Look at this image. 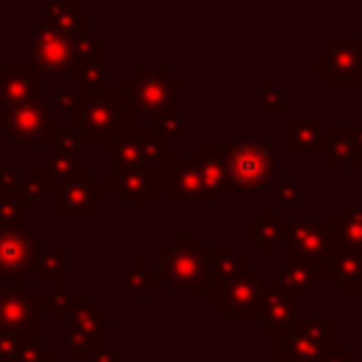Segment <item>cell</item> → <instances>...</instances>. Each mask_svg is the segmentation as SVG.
Returning <instances> with one entry per match:
<instances>
[{
	"label": "cell",
	"mask_w": 362,
	"mask_h": 362,
	"mask_svg": "<svg viewBox=\"0 0 362 362\" xmlns=\"http://www.w3.org/2000/svg\"><path fill=\"white\" fill-rule=\"evenodd\" d=\"M28 206L8 189H0V229L3 226H28Z\"/></svg>",
	"instance_id": "836d02e7"
},
{
	"label": "cell",
	"mask_w": 362,
	"mask_h": 362,
	"mask_svg": "<svg viewBox=\"0 0 362 362\" xmlns=\"http://www.w3.org/2000/svg\"><path fill=\"white\" fill-rule=\"evenodd\" d=\"M51 144H54V153H59V156H68V158H79V153H82V136L76 133V130H71V127H54V136H51Z\"/></svg>",
	"instance_id": "74e56055"
},
{
	"label": "cell",
	"mask_w": 362,
	"mask_h": 362,
	"mask_svg": "<svg viewBox=\"0 0 362 362\" xmlns=\"http://www.w3.org/2000/svg\"><path fill=\"white\" fill-rule=\"evenodd\" d=\"M40 280L45 286H54V297H65L68 294V249L65 243H45L37 252V266Z\"/></svg>",
	"instance_id": "484cf974"
},
{
	"label": "cell",
	"mask_w": 362,
	"mask_h": 362,
	"mask_svg": "<svg viewBox=\"0 0 362 362\" xmlns=\"http://www.w3.org/2000/svg\"><path fill=\"white\" fill-rule=\"evenodd\" d=\"M42 102V74L28 62H0V110Z\"/></svg>",
	"instance_id": "2e32d148"
},
{
	"label": "cell",
	"mask_w": 362,
	"mask_h": 362,
	"mask_svg": "<svg viewBox=\"0 0 362 362\" xmlns=\"http://www.w3.org/2000/svg\"><path fill=\"white\" fill-rule=\"evenodd\" d=\"M144 127L164 136L167 141H173V139L184 136V107H170V110H161L156 116H147Z\"/></svg>",
	"instance_id": "d6a6232c"
},
{
	"label": "cell",
	"mask_w": 362,
	"mask_h": 362,
	"mask_svg": "<svg viewBox=\"0 0 362 362\" xmlns=\"http://www.w3.org/2000/svg\"><path fill=\"white\" fill-rule=\"evenodd\" d=\"M158 263H161V283L170 286V294L181 297L187 291L209 297L215 291V277H212V263L198 243L195 229H173L164 243L156 246Z\"/></svg>",
	"instance_id": "6da1fadb"
},
{
	"label": "cell",
	"mask_w": 362,
	"mask_h": 362,
	"mask_svg": "<svg viewBox=\"0 0 362 362\" xmlns=\"http://www.w3.org/2000/svg\"><path fill=\"white\" fill-rule=\"evenodd\" d=\"M286 257L288 263H317L331 246H337L334 218H294L286 229Z\"/></svg>",
	"instance_id": "ba28073f"
},
{
	"label": "cell",
	"mask_w": 362,
	"mask_h": 362,
	"mask_svg": "<svg viewBox=\"0 0 362 362\" xmlns=\"http://www.w3.org/2000/svg\"><path fill=\"white\" fill-rule=\"evenodd\" d=\"M40 167H42L45 173H51L57 181H62V178H68L71 173H76L82 164H79V158H68V156H59V153H48V156H42Z\"/></svg>",
	"instance_id": "f35d334b"
},
{
	"label": "cell",
	"mask_w": 362,
	"mask_h": 362,
	"mask_svg": "<svg viewBox=\"0 0 362 362\" xmlns=\"http://www.w3.org/2000/svg\"><path fill=\"white\" fill-rule=\"evenodd\" d=\"M311 74L320 76L328 90H359L362 88V40L328 37L311 54Z\"/></svg>",
	"instance_id": "277c9868"
},
{
	"label": "cell",
	"mask_w": 362,
	"mask_h": 362,
	"mask_svg": "<svg viewBox=\"0 0 362 362\" xmlns=\"http://www.w3.org/2000/svg\"><path fill=\"white\" fill-rule=\"evenodd\" d=\"M286 153L288 156H311L320 153V141H322V130H325V116L322 113H288L286 116Z\"/></svg>",
	"instance_id": "7402d4cb"
},
{
	"label": "cell",
	"mask_w": 362,
	"mask_h": 362,
	"mask_svg": "<svg viewBox=\"0 0 362 362\" xmlns=\"http://www.w3.org/2000/svg\"><path fill=\"white\" fill-rule=\"evenodd\" d=\"M0 124H3V110H0Z\"/></svg>",
	"instance_id": "c3c4849f"
},
{
	"label": "cell",
	"mask_w": 362,
	"mask_h": 362,
	"mask_svg": "<svg viewBox=\"0 0 362 362\" xmlns=\"http://www.w3.org/2000/svg\"><path fill=\"white\" fill-rule=\"evenodd\" d=\"M300 178H294V175H288V178H283V181H277L274 184V198H277V204H283V206H297L300 204Z\"/></svg>",
	"instance_id": "ab89813d"
},
{
	"label": "cell",
	"mask_w": 362,
	"mask_h": 362,
	"mask_svg": "<svg viewBox=\"0 0 362 362\" xmlns=\"http://www.w3.org/2000/svg\"><path fill=\"white\" fill-rule=\"evenodd\" d=\"M3 170H6V161H3V156H0V175H3Z\"/></svg>",
	"instance_id": "bcb514c9"
},
{
	"label": "cell",
	"mask_w": 362,
	"mask_h": 362,
	"mask_svg": "<svg viewBox=\"0 0 362 362\" xmlns=\"http://www.w3.org/2000/svg\"><path fill=\"white\" fill-rule=\"evenodd\" d=\"M54 218L68 221V218H90L96 206L107 201L105 184L96 178L93 167H79L68 178H62L54 189Z\"/></svg>",
	"instance_id": "52a82bcc"
},
{
	"label": "cell",
	"mask_w": 362,
	"mask_h": 362,
	"mask_svg": "<svg viewBox=\"0 0 362 362\" xmlns=\"http://www.w3.org/2000/svg\"><path fill=\"white\" fill-rule=\"evenodd\" d=\"M195 161H198V175L204 187V206H221L223 195L232 192L226 181V167H223V141H209L201 139L195 144Z\"/></svg>",
	"instance_id": "ffe728a7"
},
{
	"label": "cell",
	"mask_w": 362,
	"mask_h": 362,
	"mask_svg": "<svg viewBox=\"0 0 362 362\" xmlns=\"http://www.w3.org/2000/svg\"><path fill=\"white\" fill-rule=\"evenodd\" d=\"M90 305H96L90 294H85V297H71V294H65V297H40V308H51L54 311V320L57 322H65V325L76 314H82L85 308H90Z\"/></svg>",
	"instance_id": "1f68e13d"
},
{
	"label": "cell",
	"mask_w": 362,
	"mask_h": 362,
	"mask_svg": "<svg viewBox=\"0 0 362 362\" xmlns=\"http://www.w3.org/2000/svg\"><path fill=\"white\" fill-rule=\"evenodd\" d=\"M320 156H322V164L328 170L331 167H339V164L362 167V150L354 144L351 127H328L325 124L322 141H320Z\"/></svg>",
	"instance_id": "d4e9b609"
},
{
	"label": "cell",
	"mask_w": 362,
	"mask_h": 362,
	"mask_svg": "<svg viewBox=\"0 0 362 362\" xmlns=\"http://www.w3.org/2000/svg\"><path fill=\"white\" fill-rule=\"evenodd\" d=\"M105 328H107V311L99 305L85 308L68 322V342H65V356L68 359H93L96 351H102L105 342Z\"/></svg>",
	"instance_id": "e0dca14e"
},
{
	"label": "cell",
	"mask_w": 362,
	"mask_h": 362,
	"mask_svg": "<svg viewBox=\"0 0 362 362\" xmlns=\"http://www.w3.org/2000/svg\"><path fill=\"white\" fill-rule=\"evenodd\" d=\"M65 127L76 130L82 141H113L124 130L133 127V110L122 90H82L79 88V102L71 116H65Z\"/></svg>",
	"instance_id": "7a4b0ae2"
},
{
	"label": "cell",
	"mask_w": 362,
	"mask_h": 362,
	"mask_svg": "<svg viewBox=\"0 0 362 362\" xmlns=\"http://www.w3.org/2000/svg\"><path fill=\"white\" fill-rule=\"evenodd\" d=\"M334 221H337V243L351 246V249H362V206L342 204L337 209Z\"/></svg>",
	"instance_id": "f546056e"
},
{
	"label": "cell",
	"mask_w": 362,
	"mask_h": 362,
	"mask_svg": "<svg viewBox=\"0 0 362 362\" xmlns=\"http://www.w3.org/2000/svg\"><path fill=\"white\" fill-rule=\"evenodd\" d=\"M0 130L6 133L8 144L20 156H28L34 141H51V136H54V110H51L48 102H34V105L14 107V110L3 113Z\"/></svg>",
	"instance_id": "9c48e42d"
},
{
	"label": "cell",
	"mask_w": 362,
	"mask_h": 362,
	"mask_svg": "<svg viewBox=\"0 0 362 362\" xmlns=\"http://www.w3.org/2000/svg\"><path fill=\"white\" fill-rule=\"evenodd\" d=\"M40 23L48 28H57L71 37H90L93 34V11L82 8L79 0H48L42 6Z\"/></svg>",
	"instance_id": "44dd1931"
},
{
	"label": "cell",
	"mask_w": 362,
	"mask_h": 362,
	"mask_svg": "<svg viewBox=\"0 0 362 362\" xmlns=\"http://www.w3.org/2000/svg\"><path fill=\"white\" fill-rule=\"evenodd\" d=\"M260 288H263V277L249 266L246 272L218 283V288L206 297V305L221 311L223 322H252V320L257 322Z\"/></svg>",
	"instance_id": "8992f818"
},
{
	"label": "cell",
	"mask_w": 362,
	"mask_h": 362,
	"mask_svg": "<svg viewBox=\"0 0 362 362\" xmlns=\"http://www.w3.org/2000/svg\"><path fill=\"white\" fill-rule=\"evenodd\" d=\"M42 232L34 226H3L0 229V280L28 277L37 266Z\"/></svg>",
	"instance_id": "4fadbf2b"
},
{
	"label": "cell",
	"mask_w": 362,
	"mask_h": 362,
	"mask_svg": "<svg viewBox=\"0 0 362 362\" xmlns=\"http://www.w3.org/2000/svg\"><path fill=\"white\" fill-rule=\"evenodd\" d=\"M297 311H300V300L294 294H288L283 286H277L274 280L266 283L260 288V311H257V325L266 337H280L283 331H288L297 322Z\"/></svg>",
	"instance_id": "d6986e66"
},
{
	"label": "cell",
	"mask_w": 362,
	"mask_h": 362,
	"mask_svg": "<svg viewBox=\"0 0 362 362\" xmlns=\"http://www.w3.org/2000/svg\"><path fill=\"white\" fill-rule=\"evenodd\" d=\"M147 362H170V359H147Z\"/></svg>",
	"instance_id": "7dc6e473"
},
{
	"label": "cell",
	"mask_w": 362,
	"mask_h": 362,
	"mask_svg": "<svg viewBox=\"0 0 362 362\" xmlns=\"http://www.w3.org/2000/svg\"><path fill=\"white\" fill-rule=\"evenodd\" d=\"M351 136H354V144H356V147H359V150H362V122H359V124H354V127H351Z\"/></svg>",
	"instance_id": "ee69618b"
},
{
	"label": "cell",
	"mask_w": 362,
	"mask_h": 362,
	"mask_svg": "<svg viewBox=\"0 0 362 362\" xmlns=\"http://www.w3.org/2000/svg\"><path fill=\"white\" fill-rule=\"evenodd\" d=\"M223 167L232 189L260 192L274 181V144L272 141H235L223 144Z\"/></svg>",
	"instance_id": "5b68a950"
},
{
	"label": "cell",
	"mask_w": 362,
	"mask_h": 362,
	"mask_svg": "<svg viewBox=\"0 0 362 362\" xmlns=\"http://www.w3.org/2000/svg\"><path fill=\"white\" fill-rule=\"evenodd\" d=\"M164 195L173 206H204V187L192 153H170L161 167Z\"/></svg>",
	"instance_id": "9a60e30c"
},
{
	"label": "cell",
	"mask_w": 362,
	"mask_h": 362,
	"mask_svg": "<svg viewBox=\"0 0 362 362\" xmlns=\"http://www.w3.org/2000/svg\"><path fill=\"white\" fill-rule=\"evenodd\" d=\"M74 45L76 37L62 34L57 28H48L42 23H37L31 28V40H28V65H34L40 74H68L74 65Z\"/></svg>",
	"instance_id": "5bb4252c"
},
{
	"label": "cell",
	"mask_w": 362,
	"mask_h": 362,
	"mask_svg": "<svg viewBox=\"0 0 362 362\" xmlns=\"http://www.w3.org/2000/svg\"><path fill=\"white\" fill-rule=\"evenodd\" d=\"M204 249H206L209 263H212L215 288H218V283H223V280H229V277H235V274L249 269V260L243 255H238L232 243H204Z\"/></svg>",
	"instance_id": "83f0119b"
},
{
	"label": "cell",
	"mask_w": 362,
	"mask_h": 362,
	"mask_svg": "<svg viewBox=\"0 0 362 362\" xmlns=\"http://www.w3.org/2000/svg\"><path fill=\"white\" fill-rule=\"evenodd\" d=\"M286 229H288V221L277 215L272 204H263L260 212L246 221V240L252 246H260L263 257H272L274 249L286 240Z\"/></svg>",
	"instance_id": "603a6c76"
},
{
	"label": "cell",
	"mask_w": 362,
	"mask_h": 362,
	"mask_svg": "<svg viewBox=\"0 0 362 362\" xmlns=\"http://www.w3.org/2000/svg\"><path fill=\"white\" fill-rule=\"evenodd\" d=\"M127 170H144L139 153V127H130L105 144V181H113Z\"/></svg>",
	"instance_id": "cb8c5ba5"
},
{
	"label": "cell",
	"mask_w": 362,
	"mask_h": 362,
	"mask_svg": "<svg viewBox=\"0 0 362 362\" xmlns=\"http://www.w3.org/2000/svg\"><path fill=\"white\" fill-rule=\"evenodd\" d=\"M119 354H122V348H119V345H105L102 351H96V354H93V359H90V362H119Z\"/></svg>",
	"instance_id": "7bdbcfd3"
},
{
	"label": "cell",
	"mask_w": 362,
	"mask_h": 362,
	"mask_svg": "<svg viewBox=\"0 0 362 362\" xmlns=\"http://www.w3.org/2000/svg\"><path fill=\"white\" fill-rule=\"evenodd\" d=\"M116 88L127 99L130 110L141 113L144 119L156 116L161 110H170V107H184V79L175 76L170 71V65H164V62L133 65L130 74H124Z\"/></svg>",
	"instance_id": "3957f363"
},
{
	"label": "cell",
	"mask_w": 362,
	"mask_h": 362,
	"mask_svg": "<svg viewBox=\"0 0 362 362\" xmlns=\"http://www.w3.org/2000/svg\"><path fill=\"white\" fill-rule=\"evenodd\" d=\"M158 286H161V272L150 269L147 260L141 255H136L119 280V294L122 297H153L158 291Z\"/></svg>",
	"instance_id": "4316f807"
},
{
	"label": "cell",
	"mask_w": 362,
	"mask_h": 362,
	"mask_svg": "<svg viewBox=\"0 0 362 362\" xmlns=\"http://www.w3.org/2000/svg\"><path fill=\"white\" fill-rule=\"evenodd\" d=\"M107 195H116L122 206H153L164 195L161 170H127L113 181H102Z\"/></svg>",
	"instance_id": "ac0fdd59"
},
{
	"label": "cell",
	"mask_w": 362,
	"mask_h": 362,
	"mask_svg": "<svg viewBox=\"0 0 362 362\" xmlns=\"http://www.w3.org/2000/svg\"><path fill=\"white\" fill-rule=\"evenodd\" d=\"M260 110H263V116L286 113V90L272 76H260Z\"/></svg>",
	"instance_id": "e575fe53"
},
{
	"label": "cell",
	"mask_w": 362,
	"mask_h": 362,
	"mask_svg": "<svg viewBox=\"0 0 362 362\" xmlns=\"http://www.w3.org/2000/svg\"><path fill=\"white\" fill-rule=\"evenodd\" d=\"M68 76H76L82 90H102L107 88V68H105V59H96V62H85L79 68H74Z\"/></svg>",
	"instance_id": "8d00e7d4"
},
{
	"label": "cell",
	"mask_w": 362,
	"mask_h": 362,
	"mask_svg": "<svg viewBox=\"0 0 362 362\" xmlns=\"http://www.w3.org/2000/svg\"><path fill=\"white\" fill-rule=\"evenodd\" d=\"M277 286H283L288 294H294L297 300L300 297H308L317 286L314 280V266L311 263H286L280 272H277Z\"/></svg>",
	"instance_id": "f1b7e54d"
},
{
	"label": "cell",
	"mask_w": 362,
	"mask_h": 362,
	"mask_svg": "<svg viewBox=\"0 0 362 362\" xmlns=\"http://www.w3.org/2000/svg\"><path fill=\"white\" fill-rule=\"evenodd\" d=\"M76 102H79V90H59V93L54 96V105H51V110L71 116V113H74V107H76Z\"/></svg>",
	"instance_id": "60d3db41"
},
{
	"label": "cell",
	"mask_w": 362,
	"mask_h": 362,
	"mask_svg": "<svg viewBox=\"0 0 362 362\" xmlns=\"http://www.w3.org/2000/svg\"><path fill=\"white\" fill-rule=\"evenodd\" d=\"M314 280L337 286V294L342 297H362V249L331 246L314 263Z\"/></svg>",
	"instance_id": "7c38bea8"
},
{
	"label": "cell",
	"mask_w": 362,
	"mask_h": 362,
	"mask_svg": "<svg viewBox=\"0 0 362 362\" xmlns=\"http://www.w3.org/2000/svg\"><path fill=\"white\" fill-rule=\"evenodd\" d=\"M339 342V328L331 320H320V322H303L297 320L288 331H283L280 337H274V351L277 354H291L308 362H320V356L334 348Z\"/></svg>",
	"instance_id": "30bf717a"
},
{
	"label": "cell",
	"mask_w": 362,
	"mask_h": 362,
	"mask_svg": "<svg viewBox=\"0 0 362 362\" xmlns=\"http://www.w3.org/2000/svg\"><path fill=\"white\" fill-rule=\"evenodd\" d=\"M42 308L31 291H0V337L40 342Z\"/></svg>",
	"instance_id": "8fae6325"
},
{
	"label": "cell",
	"mask_w": 362,
	"mask_h": 362,
	"mask_svg": "<svg viewBox=\"0 0 362 362\" xmlns=\"http://www.w3.org/2000/svg\"><path fill=\"white\" fill-rule=\"evenodd\" d=\"M320 362H351V348L337 342L334 348H328V351L320 356Z\"/></svg>",
	"instance_id": "b9f144b4"
},
{
	"label": "cell",
	"mask_w": 362,
	"mask_h": 362,
	"mask_svg": "<svg viewBox=\"0 0 362 362\" xmlns=\"http://www.w3.org/2000/svg\"><path fill=\"white\" fill-rule=\"evenodd\" d=\"M57 356V351L51 345H45L42 339L40 342H31V339H20L14 345V351L6 356V362H51Z\"/></svg>",
	"instance_id": "d590c367"
},
{
	"label": "cell",
	"mask_w": 362,
	"mask_h": 362,
	"mask_svg": "<svg viewBox=\"0 0 362 362\" xmlns=\"http://www.w3.org/2000/svg\"><path fill=\"white\" fill-rule=\"evenodd\" d=\"M139 153H141V167L144 170H161L164 161L170 158V141L153 130H147L144 124L139 127Z\"/></svg>",
	"instance_id": "4dcf8cb0"
},
{
	"label": "cell",
	"mask_w": 362,
	"mask_h": 362,
	"mask_svg": "<svg viewBox=\"0 0 362 362\" xmlns=\"http://www.w3.org/2000/svg\"><path fill=\"white\" fill-rule=\"evenodd\" d=\"M274 362H308V359H300V356H291V354H277V351H274Z\"/></svg>",
	"instance_id": "f6af8a7d"
}]
</instances>
